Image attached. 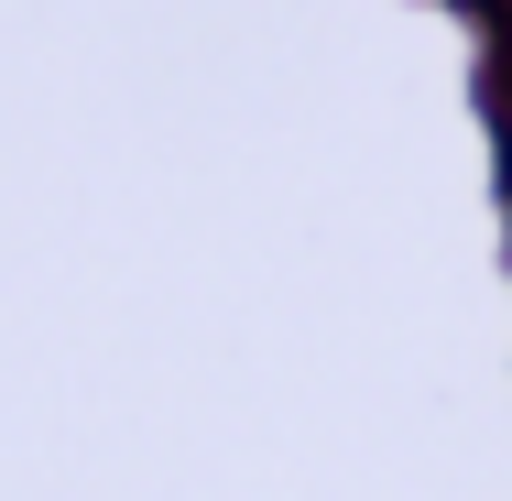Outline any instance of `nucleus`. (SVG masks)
<instances>
[{
  "mask_svg": "<svg viewBox=\"0 0 512 501\" xmlns=\"http://www.w3.org/2000/svg\"><path fill=\"white\" fill-rule=\"evenodd\" d=\"M469 11H480V22H502V33H512V0H469Z\"/></svg>",
  "mask_w": 512,
  "mask_h": 501,
  "instance_id": "f257e3e1",
  "label": "nucleus"
}]
</instances>
